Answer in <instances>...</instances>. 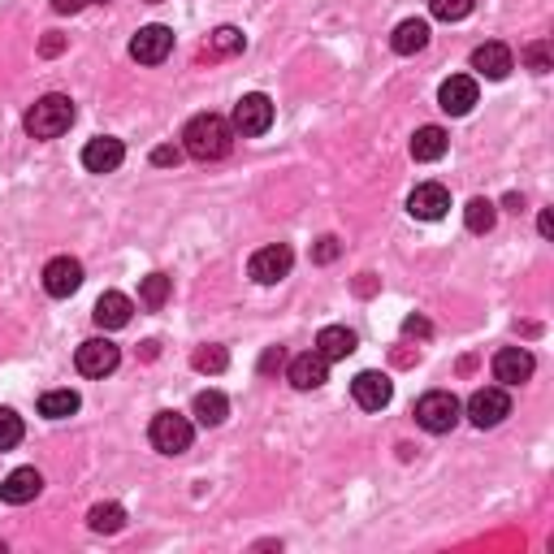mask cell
<instances>
[{"label": "cell", "mask_w": 554, "mask_h": 554, "mask_svg": "<svg viewBox=\"0 0 554 554\" xmlns=\"http://www.w3.org/2000/svg\"><path fill=\"white\" fill-rule=\"evenodd\" d=\"M390 48L399 52V57H416V52H425L429 48V22L425 18H407L394 26V35H390Z\"/></svg>", "instance_id": "d6986e66"}, {"label": "cell", "mask_w": 554, "mask_h": 554, "mask_svg": "<svg viewBox=\"0 0 554 554\" xmlns=\"http://www.w3.org/2000/svg\"><path fill=\"white\" fill-rule=\"evenodd\" d=\"M169 52H174V31H169V26H143V31H135V39H130V57L139 65H161Z\"/></svg>", "instance_id": "9c48e42d"}, {"label": "cell", "mask_w": 554, "mask_h": 554, "mask_svg": "<svg viewBox=\"0 0 554 554\" xmlns=\"http://www.w3.org/2000/svg\"><path fill=\"white\" fill-rule=\"evenodd\" d=\"M191 364H195V373H226L230 351L226 347H200L191 355Z\"/></svg>", "instance_id": "f1b7e54d"}, {"label": "cell", "mask_w": 554, "mask_h": 554, "mask_svg": "<svg viewBox=\"0 0 554 554\" xmlns=\"http://www.w3.org/2000/svg\"><path fill=\"white\" fill-rule=\"evenodd\" d=\"M533 355L524 351V347H503L494 355V377L503 381V386H524V381L533 377Z\"/></svg>", "instance_id": "e0dca14e"}, {"label": "cell", "mask_w": 554, "mask_h": 554, "mask_svg": "<svg viewBox=\"0 0 554 554\" xmlns=\"http://www.w3.org/2000/svg\"><path fill=\"white\" fill-rule=\"evenodd\" d=\"M459 399L451 390H429L425 399L416 403V425L425 429V433H451L455 425H459Z\"/></svg>", "instance_id": "3957f363"}, {"label": "cell", "mask_w": 554, "mask_h": 554, "mask_svg": "<svg viewBox=\"0 0 554 554\" xmlns=\"http://www.w3.org/2000/svg\"><path fill=\"white\" fill-rule=\"evenodd\" d=\"M355 290H360V295H373V273H364L360 282H355Z\"/></svg>", "instance_id": "ab89813d"}, {"label": "cell", "mask_w": 554, "mask_h": 554, "mask_svg": "<svg viewBox=\"0 0 554 554\" xmlns=\"http://www.w3.org/2000/svg\"><path fill=\"white\" fill-rule=\"evenodd\" d=\"M312 351H321L329 364L334 360H347V355L355 351V334L351 329H342V325H325L321 334H316V347Z\"/></svg>", "instance_id": "603a6c76"}, {"label": "cell", "mask_w": 554, "mask_h": 554, "mask_svg": "<svg viewBox=\"0 0 554 554\" xmlns=\"http://www.w3.org/2000/svg\"><path fill=\"white\" fill-rule=\"evenodd\" d=\"M182 152L174 148V143H165V148H152V165H178Z\"/></svg>", "instance_id": "d590c367"}, {"label": "cell", "mask_w": 554, "mask_h": 554, "mask_svg": "<svg viewBox=\"0 0 554 554\" xmlns=\"http://www.w3.org/2000/svg\"><path fill=\"white\" fill-rule=\"evenodd\" d=\"M438 104H442V113H451V117L472 113V104H477V78L451 74L442 83V91H438Z\"/></svg>", "instance_id": "5bb4252c"}, {"label": "cell", "mask_w": 554, "mask_h": 554, "mask_svg": "<svg viewBox=\"0 0 554 554\" xmlns=\"http://www.w3.org/2000/svg\"><path fill=\"white\" fill-rule=\"evenodd\" d=\"M87 524H91V533H122L126 529V511L117 503H96L87 511Z\"/></svg>", "instance_id": "d4e9b609"}, {"label": "cell", "mask_w": 554, "mask_h": 554, "mask_svg": "<svg viewBox=\"0 0 554 554\" xmlns=\"http://www.w3.org/2000/svg\"><path fill=\"white\" fill-rule=\"evenodd\" d=\"M403 334H407V338H429L433 325L425 321V316H407V321H403Z\"/></svg>", "instance_id": "836d02e7"}, {"label": "cell", "mask_w": 554, "mask_h": 554, "mask_svg": "<svg viewBox=\"0 0 554 554\" xmlns=\"http://www.w3.org/2000/svg\"><path fill=\"white\" fill-rule=\"evenodd\" d=\"M78 394L74 390H48L44 399H39V416H48V420H65V416H74L78 412Z\"/></svg>", "instance_id": "484cf974"}, {"label": "cell", "mask_w": 554, "mask_h": 554, "mask_svg": "<svg viewBox=\"0 0 554 554\" xmlns=\"http://www.w3.org/2000/svg\"><path fill=\"white\" fill-rule=\"evenodd\" d=\"M282 364H286V351H282V347H269L265 360H260V373H277Z\"/></svg>", "instance_id": "8d00e7d4"}, {"label": "cell", "mask_w": 554, "mask_h": 554, "mask_svg": "<svg viewBox=\"0 0 554 554\" xmlns=\"http://www.w3.org/2000/svg\"><path fill=\"white\" fill-rule=\"evenodd\" d=\"M122 161H126V143L113 139V135H100V139H91L83 148V169H87V174H113Z\"/></svg>", "instance_id": "7c38bea8"}, {"label": "cell", "mask_w": 554, "mask_h": 554, "mask_svg": "<svg viewBox=\"0 0 554 554\" xmlns=\"http://www.w3.org/2000/svg\"><path fill=\"white\" fill-rule=\"evenodd\" d=\"M152 446L161 455H182L191 451V438H195V425L182 412H156L152 416V429H148Z\"/></svg>", "instance_id": "277c9868"}, {"label": "cell", "mask_w": 554, "mask_h": 554, "mask_svg": "<svg viewBox=\"0 0 554 554\" xmlns=\"http://www.w3.org/2000/svg\"><path fill=\"white\" fill-rule=\"evenodd\" d=\"M351 394H355V403H360L364 412H381V407L394 399V386H390L386 373H360L351 381Z\"/></svg>", "instance_id": "ac0fdd59"}, {"label": "cell", "mask_w": 554, "mask_h": 554, "mask_svg": "<svg viewBox=\"0 0 554 554\" xmlns=\"http://www.w3.org/2000/svg\"><path fill=\"white\" fill-rule=\"evenodd\" d=\"M507 416H511V394H507V386H485V390H477L468 399V420L477 429H494V425H503Z\"/></svg>", "instance_id": "8992f818"}, {"label": "cell", "mask_w": 554, "mask_h": 554, "mask_svg": "<svg viewBox=\"0 0 554 554\" xmlns=\"http://www.w3.org/2000/svg\"><path fill=\"white\" fill-rule=\"evenodd\" d=\"M537 230H542V234H546V239H550V234H554V213H550V208H546V213H542V217H537Z\"/></svg>", "instance_id": "f35d334b"}, {"label": "cell", "mask_w": 554, "mask_h": 554, "mask_svg": "<svg viewBox=\"0 0 554 554\" xmlns=\"http://www.w3.org/2000/svg\"><path fill=\"white\" fill-rule=\"evenodd\" d=\"M169 290H174V282H169L165 273H148L143 277V286H139V299H143V308H165L169 303Z\"/></svg>", "instance_id": "4316f807"}, {"label": "cell", "mask_w": 554, "mask_h": 554, "mask_svg": "<svg viewBox=\"0 0 554 554\" xmlns=\"http://www.w3.org/2000/svg\"><path fill=\"white\" fill-rule=\"evenodd\" d=\"M290 265H295V252H290L286 243H273V247H260L252 256L247 273H252V282H260V286H277L290 273Z\"/></svg>", "instance_id": "ba28073f"}, {"label": "cell", "mask_w": 554, "mask_h": 554, "mask_svg": "<svg viewBox=\"0 0 554 554\" xmlns=\"http://www.w3.org/2000/svg\"><path fill=\"white\" fill-rule=\"evenodd\" d=\"M31 139H61L74 126V100L70 96H39L22 117Z\"/></svg>", "instance_id": "7a4b0ae2"}, {"label": "cell", "mask_w": 554, "mask_h": 554, "mask_svg": "<svg viewBox=\"0 0 554 554\" xmlns=\"http://www.w3.org/2000/svg\"><path fill=\"white\" fill-rule=\"evenodd\" d=\"M464 221H468V230L472 234H490L494 230V221H498V208L490 204V200H468V208H464Z\"/></svg>", "instance_id": "83f0119b"}, {"label": "cell", "mask_w": 554, "mask_h": 554, "mask_svg": "<svg viewBox=\"0 0 554 554\" xmlns=\"http://www.w3.org/2000/svg\"><path fill=\"white\" fill-rule=\"evenodd\" d=\"M39 52H44V57H61V52H65V35L48 31L44 39H39Z\"/></svg>", "instance_id": "e575fe53"}, {"label": "cell", "mask_w": 554, "mask_h": 554, "mask_svg": "<svg viewBox=\"0 0 554 554\" xmlns=\"http://www.w3.org/2000/svg\"><path fill=\"white\" fill-rule=\"evenodd\" d=\"M130 312H135V303H130L126 295H117V290H109V295L96 299V312H91V321H96L100 329H126L130 325Z\"/></svg>", "instance_id": "ffe728a7"}, {"label": "cell", "mask_w": 554, "mask_h": 554, "mask_svg": "<svg viewBox=\"0 0 554 554\" xmlns=\"http://www.w3.org/2000/svg\"><path fill=\"white\" fill-rule=\"evenodd\" d=\"M78 286H83V265L74 256H57L44 265V290L52 299H70Z\"/></svg>", "instance_id": "8fae6325"}, {"label": "cell", "mask_w": 554, "mask_h": 554, "mask_svg": "<svg viewBox=\"0 0 554 554\" xmlns=\"http://www.w3.org/2000/svg\"><path fill=\"white\" fill-rule=\"evenodd\" d=\"M338 252H342V243L334 239V234H325V239H316L312 260H316V265H329V260H338Z\"/></svg>", "instance_id": "d6a6232c"}, {"label": "cell", "mask_w": 554, "mask_h": 554, "mask_svg": "<svg viewBox=\"0 0 554 554\" xmlns=\"http://www.w3.org/2000/svg\"><path fill=\"white\" fill-rule=\"evenodd\" d=\"M524 65H529L533 74H550V70H554V48H550V39H537V44L524 48Z\"/></svg>", "instance_id": "f546056e"}, {"label": "cell", "mask_w": 554, "mask_h": 554, "mask_svg": "<svg viewBox=\"0 0 554 554\" xmlns=\"http://www.w3.org/2000/svg\"><path fill=\"white\" fill-rule=\"evenodd\" d=\"M472 5H477V0H429V13L442 22H464L472 13Z\"/></svg>", "instance_id": "4dcf8cb0"}, {"label": "cell", "mask_w": 554, "mask_h": 554, "mask_svg": "<svg viewBox=\"0 0 554 554\" xmlns=\"http://www.w3.org/2000/svg\"><path fill=\"white\" fill-rule=\"evenodd\" d=\"M83 5H91V0H52V9H57V13H78Z\"/></svg>", "instance_id": "74e56055"}, {"label": "cell", "mask_w": 554, "mask_h": 554, "mask_svg": "<svg viewBox=\"0 0 554 554\" xmlns=\"http://www.w3.org/2000/svg\"><path fill=\"white\" fill-rule=\"evenodd\" d=\"M511 65H516V57H511V48L498 44V39H490V44H481L477 52H472V70H477L481 78H490V83H503V78L511 74Z\"/></svg>", "instance_id": "9a60e30c"}, {"label": "cell", "mask_w": 554, "mask_h": 554, "mask_svg": "<svg viewBox=\"0 0 554 554\" xmlns=\"http://www.w3.org/2000/svg\"><path fill=\"white\" fill-rule=\"evenodd\" d=\"M182 148H187V156H195V161H221V156H230V148H234V126L221 113H200L182 130Z\"/></svg>", "instance_id": "6da1fadb"}, {"label": "cell", "mask_w": 554, "mask_h": 554, "mask_svg": "<svg viewBox=\"0 0 554 554\" xmlns=\"http://www.w3.org/2000/svg\"><path fill=\"white\" fill-rule=\"evenodd\" d=\"M18 442H22V416L0 407V451H13Z\"/></svg>", "instance_id": "1f68e13d"}, {"label": "cell", "mask_w": 554, "mask_h": 554, "mask_svg": "<svg viewBox=\"0 0 554 554\" xmlns=\"http://www.w3.org/2000/svg\"><path fill=\"white\" fill-rule=\"evenodd\" d=\"M243 31L239 26H217L213 35H208V48H204V57L208 61H221V57H234V52H243Z\"/></svg>", "instance_id": "cb8c5ba5"}, {"label": "cell", "mask_w": 554, "mask_h": 554, "mask_svg": "<svg viewBox=\"0 0 554 554\" xmlns=\"http://www.w3.org/2000/svg\"><path fill=\"white\" fill-rule=\"evenodd\" d=\"M195 420H200L204 429H217V425H226V416H230V399L221 390H200L195 394Z\"/></svg>", "instance_id": "7402d4cb"}, {"label": "cell", "mask_w": 554, "mask_h": 554, "mask_svg": "<svg viewBox=\"0 0 554 554\" xmlns=\"http://www.w3.org/2000/svg\"><path fill=\"white\" fill-rule=\"evenodd\" d=\"M74 364L83 377H109L113 368L122 364V351H117L109 338H87L83 347L74 351Z\"/></svg>", "instance_id": "52a82bcc"}, {"label": "cell", "mask_w": 554, "mask_h": 554, "mask_svg": "<svg viewBox=\"0 0 554 554\" xmlns=\"http://www.w3.org/2000/svg\"><path fill=\"white\" fill-rule=\"evenodd\" d=\"M96 5H109V0H96Z\"/></svg>", "instance_id": "60d3db41"}, {"label": "cell", "mask_w": 554, "mask_h": 554, "mask_svg": "<svg viewBox=\"0 0 554 554\" xmlns=\"http://www.w3.org/2000/svg\"><path fill=\"white\" fill-rule=\"evenodd\" d=\"M152 5H156V0H152Z\"/></svg>", "instance_id": "b9f144b4"}, {"label": "cell", "mask_w": 554, "mask_h": 554, "mask_svg": "<svg viewBox=\"0 0 554 554\" xmlns=\"http://www.w3.org/2000/svg\"><path fill=\"white\" fill-rule=\"evenodd\" d=\"M39 490H44V477H39L35 468H13L5 481H0V503L9 507H26L31 498H39Z\"/></svg>", "instance_id": "2e32d148"}, {"label": "cell", "mask_w": 554, "mask_h": 554, "mask_svg": "<svg viewBox=\"0 0 554 554\" xmlns=\"http://www.w3.org/2000/svg\"><path fill=\"white\" fill-rule=\"evenodd\" d=\"M230 126H234V135H243V139L265 135V130L273 126V100L265 96V91H252V96H243L239 104H234Z\"/></svg>", "instance_id": "5b68a950"}, {"label": "cell", "mask_w": 554, "mask_h": 554, "mask_svg": "<svg viewBox=\"0 0 554 554\" xmlns=\"http://www.w3.org/2000/svg\"><path fill=\"white\" fill-rule=\"evenodd\" d=\"M446 208H451V191H446L442 182H420V187L407 195V213L420 221H442Z\"/></svg>", "instance_id": "30bf717a"}, {"label": "cell", "mask_w": 554, "mask_h": 554, "mask_svg": "<svg viewBox=\"0 0 554 554\" xmlns=\"http://www.w3.org/2000/svg\"><path fill=\"white\" fill-rule=\"evenodd\" d=\"M446 148H451V135L442 126H420L412 135V161L429 165V161H442Z\"/></svg>", "instance_id": "44dd1931"}, {"label": "cell", "mask_w": 554, "mask_h": 554, "mask_svg": "<svg viewBox=\"0 0 554 554\" xmlns=\"http://www.w3.org/2000/svg\"><path fill=\"white\" fill-rule=\"evenodd\" d=\"M286 377H290V386L295 390H321L325 381H329V360L321 351H308V355H295L286 368Z\"/></svg>", "instance_id": "4fadbf2b"}]
</instances>
